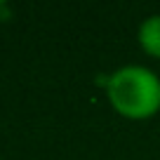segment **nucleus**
Instances as JSON below:
<instances>
[{"mask_svg":"<svg viewBox=\"0 0 160 160\" xmlns=\"http://www.w3.org/2000/svg\"><path fill=\"white\" fill-rule=\"evenodd\" d=\"M141 50L148 57L160 59V14H151L139 24V33H137Z\"/></svg>","mask_w":160,"mask_h":160,"instance_id":"nucleus-2","label":"nucleus"},{"mask_svg":"<svg viewBox=\"0 0 160 160\" xmlns=\"http://www.w3.org/2000/svg\"><path fill=\"white\" fill-rule=\"evenodd\" d=\"M106 97L127 120H148L160 111V78L139 64L120 66L106 80Z\"/></svg>","mask_w":160,"mask_h":160,"instance_id":"nucleus-1","label":"nucleus"}]
</instances>
